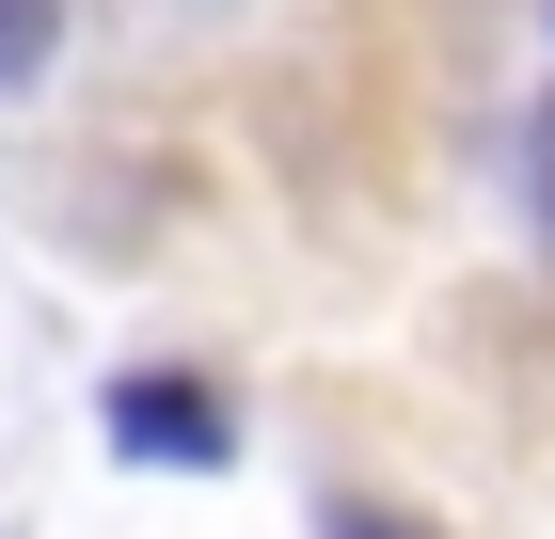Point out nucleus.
Here are the masks:
<instances>
[{
  "mask_svg": "<svg viewBox=\"0 0 555 539\" xmlns=\"http://www.w3.org/2000/svg\"><path fill=\"white\" fill-rule=\"evenodd\" d=\"M112 445H128V460H159V476H191V460H222L238 428H222V397H207V381L143 365V381H112Z\"/></svg>",
  "mask_w": 555,
  "mask_h": 539,
  "instance_id": "obj_1",
  "label": "nucleus"
},
{
  "mask_svg": "<svg viewBox=\"0 0 555 539\" xmlns=\"http://www.w3.org/2000/svg\"><path fill=\"white\" fill-rule=\"evenodd\" d=\"M48 48H64V0H0V95H16V80H33V64H48Z\"/></svg>",
  "mask_w": 555,
  "mask_h": 539,
  "instance_id": "obj_2",
  "label": "nucleus"
},
{
  "mask_svg": "<svg viewBox=\"0 0 555 539\" xmlns=\"http://www.w3.org/2000/svg\"><path fill=\"white\" fill-rule=\"evenodd\" d=\"M524 175H540V222H555V95H540V127H524Z\"/></svg>",
  "mask_w": 555,
  "mask_h": 539,
  "instance_id": "obj_3",
  "label": "nucleus"
},
{
  "mask_svg": "<svg viewBox=\"0 0 555 539\" xmlns=\"http://www.w3.org/2000/svg\"><path fill=\"white\" fill-rule=\"evenodd\" d=\"M334 539H428V524H397V508H334Z\"/></svg>",
  "mask_w": 555,
  "mask_h": 539,
  "instance_id": "obj_4",
  "label": "nucleus"
}]
</instances>
